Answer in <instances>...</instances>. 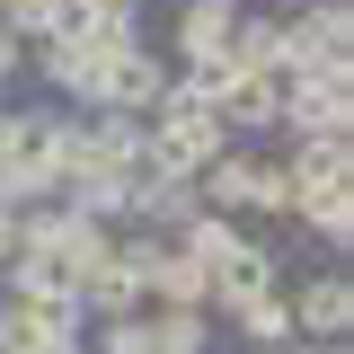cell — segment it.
Here are the masks:
<instances>
[{
    "label": "cell",
    "instance_id": "1",
    "mask_svg": "<svg viewBox=\"0 0 354 354\" xmlns=\"http://www.w3.org/2000/svg\"><path fill=\"white\" fill-rule=\"evenodd\" d=\"M274 88V124L292 133H354V62H328V71H301V80H266Z\"/></svg>",
    "mask_w": 354,
    "mask_h": 354
},
{
    "label": "cell",
    "instance_id": "2",
    "mask_svg": "<svg viewBox=\"0 0 354 354\" xmlns=\"http://www.w3.org/2000/svg\"><path fill=\"white\" fill-rule=\"evenodd\" d=\"M142 151H151V177H204L230 151V133H221V115H204V106H160L151 124H142Z\"/></svg>",
    "mask_w": 354,
    "mask_h": 354
},
{
    "label": "cell",
    "instance_id": "3",
    "mask_svg": "<svg viewBox=\"0 0 354 354\" xmlns=\"http://www.w3.org/2000/svg\"><path fill=\"white\" fill-rule=\"evenodd\" d=\"M97 106H106V115H133V124H151V115L169 106V62H160L151 44L115 53V62L97 71ZM97 106H88V115H97Z\"/></svg>",
    "mask_w": 354,
    "mask_h": 354
},
{
    "label": "cell",
    "instance_id": "4",
    "mask_svg": "<svg viewBox=\"0 0 354 354\" xmlns=\"http://www.w3.org/2000/svg\"><path fill=\"white\" fill-rule=\"evenodd\" d=\"M283 301H292V337H301V346H346V328H354V283H346V266L301 274Z\"/></svg>",
    "mask_w": 354,
    "mask_h": 354
},
{
    "label": "cell",
    "instance_id": "5",
    "mask_svg": "<svg viewBox=\"0 0 354 354\" xmlns=\"http://www.w3.org/2000/svg\"><path fill=\"white\" fill-rule=\"evenodd\" d=\"M53 36H71V44H88V53H133L142 44V0H62L53 9Z\"/></svg>",
    "mask_w": 354,
    "mask_h": 354
},
{
    "label": "cell",
    "instance_id": "6",
    "mask_svg": "<svg viewBox=\"0 0 354 354\" xmlns=\"http://www.w3.org/2000/svg\"><path fill=\"white\" fill-rule=\"evenodd\" d=\"M27 62H36V80L53 88V97H71V106H97V71H106V53H88V44H71V36H36L27 44Z\"/></svg>",
    "mask_w": 354,
    "mask_h": 354
},
{
    "label": "cell",
    "instance_id": "7",
    "mask_svg": "<svg viewBox=\"0 0 354 354\" xmlns=\"http://www.w3.org/2000/svg\"><path fill=\"white\" fill-rule=\"evenodd\" d=\"M142 310H204L213 319V266H195L186 248H160L142 274Z\"/></svg>",
    "mask_w": 354,
    "mask_h": 354
},
{
    "label": "cell",
    "instance_id": "8",
    "mask_svg": "<svg viewBox=\"0 0 354 354\" xmlns=\"http://www.w3.org/2000/svg\"><path fill=\"white\" fill-rule=\"evenodd\" d=\"M283 177H292V204L301 195H328V186H354V133H301L292 160H283Z\"/></svg>",
    "mask_w": 354,
    "mask_h": 354
},
{
    "label": "cell",
    "instance_id": "9",
    "mask_svg": "<svg viewBox=\"0 0 354 354\" xmlns=\"http://www.w3.org/2000/svg\"><path fill=\"white\" fill-rule=\"evenodd\" d=\"M195 195H204V213H221V221H248V213H257V151H248V142H230L213 169L195 177Z\"/></svg>",
    "mask_w": 354,
    "mask_h": 354
},
{
    "label": "cell",
    "instance_id": "10",
    "mask_svg": "<svg viewBox=\"0 0 354 354\" xmlns=\"http://www.w3.org/2000/svg\"><path fill=\"white\" fill-rule=\"evenodd\" d=\"M213 319H230V328L248 337V354H266V346H301V337H292V301H283V283H266V292H239V301H221Z\"/></svg>",
    "mask_w": 354,
    "mask_h": 354
},
{
    "label": "cell",
    "instance_id": "11",
    "mask_svg": "<svg viewBox=\"0 0 354 354\" xmlns=\"http://www.w3.org/2000/svg\"><path fill=\"white\" fill-rule=\"evenodd\" d=\"M230 18H239V0H177L169 44L186 53V62H221V44H230Z\"/></svg>",
    "mask_w": 354,
    "mask_h": 354
},
{
    "label": "cell",
    "instance_id": "12",
    "mask_svg": "<svg viewBox=\"0 0 354 354\" xmlns=\"http://www.w3.org/2000/svg\"><path fill=\"white\" fill-rule=\"evenodd\" d=\"M292 221H301L310 239H328V248H354V186H328V195H301V204H292Z\"/></svg>",
    "mask_w": 354,
    "mask_h": 354
},
{
    "label": "cell",
    "instance_id": "13",
    "mask_svg": "<svg viewBox=\"0 0 354 354\" xmlns=\"http://www.w3.org/2000/svg\"><path fill=\"white\" fill-rule=\"evenodd\" d=\"M142 319H151V354H213L204 310H142Z\"/></svg>",
    "mask_w": 354,
    "mask_h": 354
},
{
    "label": "cell",
    "instance_id": "14",
    "mask_svg": "<svg viewBox=\"0 0 354 354\" xmlns=\"http://www.w3.org/2000/svg\"><path fill=\"white\" fill-rule=\"evenodd\" d=\"M88 354H151V319H142V310H133V319H97Z\"/></svg>",
    "mask_w": 354,
    "mask_h": 354
},
{
    "label": "cell",
    "instance_id": "15",
    "mask_svg": "<svg viewBox=\"0 0 354 354\" xmlns=\"http://www.w3.org/2000/svg\"><path fill=\"white\" fill-rule=\"evenodd\" d=\"M53 9H62V0H0V27L18 44H36V36H53Z\"/></svg>",
    "mask_w": 354,
    "mask_h": 354
},
{
    "label": "cell",
    "instance_id": "16",
    "mask_svg": "<svg viewBox=\"0 0 354 354\" xmlns=\"http://www.w3.org/2000/svg\"><path fill=\"white\" fill-rule=\"evenodd\" d=\"M257 213L292 221V177H283V160H266V151H257Z\"/></svg>",
    "mask_w": 354,
    "mask_h": 354
},
{
    "label": "cell",
    "instance_id": "17",
    "mask_svg": "<svg viewBox=\"0 0 354 354\" xmlns=\"http://www.w3.org/2000/svg\"><path fill=\"white\" fill-rule=\"evenodd\" d=\"M18 71H27V44L0 27V97H9V80H18Z\"/></svg>",
    "mask_w": 354,
    "mask_h": 354
},
{
    "label": "cell",
    "instance_id": "18",
    "mask_svg": "<svg viewBox=\"0 0 354 354\" xmlns=\"http://www.w3.org/2000/svg\"><path fill=\"white\" fill-rule=\"evenodd\" d=\"M18 257V213H9V204H0V266Z\"/></svg>",
    "mask_w": 354,
    "mask_h": 354
},
{
    "label": "cell",
    "instance_id": "19",
    "mask_svg": "<svg viewBox=\"0 0 354 354\" xmlns=\"http://www.w3.org/2000/svg\"><path fill=\"white\" fill-rule=\"evenodd\" d=\"M266 354H310V346H266Z\"/></svg>",
    "mask_w": 354,
    "mask_h": 354
}]
</instances>
